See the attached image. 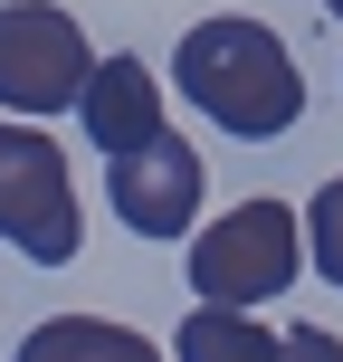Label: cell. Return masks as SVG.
Instances as JSON below:
<instances>
[{"label":"cell","instance_id":"1","mask_svg":"<svg viewBox=\"0 0 343 362\" xmlns=\"http://www.w3.org/2000/svg\"><path fill=\"white\" fill-rule=\"evenodd\" d=\"M172 86H181V105H200L219 134H238V144H267V134H286L296 115H306V67L286 57V38H277L267 19H238V10L181 29Z\"/></svg>","mask_w":343,"mask_h":362},{"label":"cell","instance_id":"2","mask_svg":"<svg viewBox=\"0 0 343 362\" xmlns=\"http://www.w3.org/2000/svg\"><path fill=\"white\" fill-rule=\"evenodd\" d=\"M306 276V219L286 200H238L229 219L191 238V286L200 305H267Z\"/></svg>","mask_w":343,"mask_h":362},{"label":"cell","instance_id":"3","mask_svg":"<svg viewBox=\"0 0 343 362\" xmlns=\"http://www.w3.org/2000/svg\"><path fill=\"white\" fill-rule=\"evenodd\" d=\"M95 76V48L57 0H0V105L48 124V115H76Z\"/></svg>","mask_w":343,"mask_h":362},{"label":"cell","instance_id":"4","mask_svg":"<svg viewBox=\"0 0 343 362\" xmlns=\"http://www.w3.org/2000/svg\"><path fill=\"white\" fill-rule=\"evenodd\" d=\"M0 238H10L19 257H38V267H67L76 238H86V219H76V181H67V153H57L29 115H19V124H0Z\"/></svg>","mask_w":343,"mask_h":362},{"label":"cell","instance_id":"5","mask_svg":"<svg viewBox=\"0 0 343 362\" xmlns=\"http://www.w3.org/2000/svg\"><path fill=\"white\" fill-rule=\"evenodd\" d=\"M200 191H210V172H200V153L181 144L172 124L153 134V144H134V153L105 163V200H115V219H124L134 238H181L200 219Z\"/></svg>","mask_w":343,"mask_h":362},{"label":"cell","instance_id":"6","mask_svg":"<svg viewBox=\"0 0 343 362\" xmlns=\"http://www.w3.org/2000/svg\"><path fill=\"white\" fill-rule=\"evenodd\" d=\"M76 124H86V144L105 153H134V144H153L163 134V76L144 67V57H95V76H86V95H76Z\"/></svg>","mask_w":343,"mask_h":362},{"label":"cell","instance_id":"7","mask_svg":"<svg viewBox=\"0 0 343 362\" xmlns=\"http://www.w3.org/2000/svg\"><path fill=\"white\" fill-rule=\"evenodd\" d=\"M19 362H172V353L134 325H105V315H48V325H29Z\"/></svg>","mask_w":343,"mask_h":362},{"label":"cell","instance_id":"8","mask_svg":"<svg viewBox=\"0 0 343 362\" xmlns=\"http://www.w3.org/2000/svg\"><path fill=\"white\" fill-rule=\"evenodd\" d=\"M172 362H277V334L257 325V305H200L181 315Z\"/></svg>","mask_w":343,"mask_h":362},{"label":"cell","instance_id":"9","mask_svg":"<svg viewBox=\"0 0 343 362\" xmlns=\"http://www.w3.org/2000/svg\"><path fill=\"white\" fill-rule=\"evenodd\" d=\"M306 257H315V276H334V286H343V172L306 200Z\"/></svg>","mask_w":343,"mask_h":362},{"label":"cell","instance_id":"10","mask_svg":"<svg viewBox=\"0 0 343 362\" xmlns=\"http://www.w3.org/2000/svg\"><path fill=\"white\" fill-rule=\"evenodd\" d=\"M277 362H343V344L325 325H296V334H277Z\"/></svg>","mask_w":343,"mask_h":362},{"label":"cell","instance_id":"11","mask_svg":"<svg viewBox=\"0 0 343 362\" xmlns=\"http://www.w3.org/2000/svg\"><path fill=\"white\" fill-rule=\"evenodd\" d=\"M325 19H343V0H325Z\"/></svg>","mask_w":343,"mask_h":362}]
</instances>
